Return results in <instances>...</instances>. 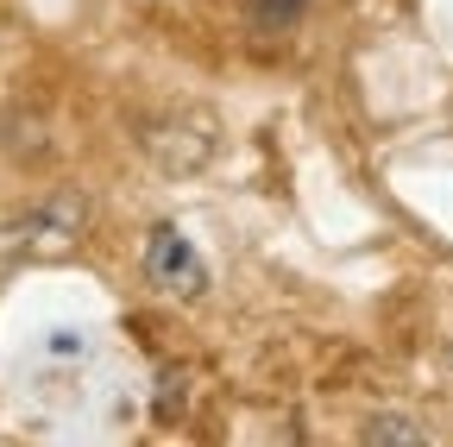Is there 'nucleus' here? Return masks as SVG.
<instances>
[{"mask_svg": "<svg viewBox=\"0 0 453 447\" xmlns=\"http://www.w3.org/2000/svg\"><path fill=\"white\" fill-rule=\"evenodd\" d=\"M139 151L164 177H196L220 151V127H214V114H202V107H170V114L139 120Z\"/></svg>", "mask_w": 453, "mask_h": 447, "instance_id": "1", "label": "nucleus"}, {"mask_svg": "<svg viewBox=\"0 0 453 447\" xmlns=\"http://www.w3.org/2000/svg\"><path fill=\"white\" fill-rule=\"evenodd\" d=\"M82 220H88V202L76 189H57L44 196L32 214L7 220L0 227V271H13L19 258H50V252H70L76 234H82Z\"/></svg>", "mask_w": 453, "mask_h": 447, "instance_id": "2", "label": "nucleus"}, {"mask_svg": "<svg viewBox=\"0 0 453 447\" xmlns=\"http://www.w3.org/2000/svg\"><path fill=\"white\" fill-rule=\"evenodd\" d=\"M139 265H145V284H151L157 297H170V303H196V297H208V265H202L196 240L177 227V220H157V227L145 234Z\"/></svg>", "mask_w": 453, "mask_h": 447, "instance_id": "3", "label": "nucleus"}, {"mask_svg": "<svg viewBox=\"0 0 453 447\" xmlns=\"http://www.w3.org/2000/svg\"><path fill=\"white\" fill-rule=\"evenodd\" d=\"M303 13H309V0H246V19L258 32H290V26H303Z\"/></svg>", "mask_w": 453, "mask_h": 447, "instance_id": "4", "label": "nucleus"}, {"mask_svg": "<svg viewBox=\"0 0 453 447\" xmlns=\"http://www.w3.org/2000/svg\"><path fill=\"white\" fill-rule=\"evenodd\" d=\"M365 441H428V428L410 422V416H372L365 422Z\"/></svg>", "mask_w": 453, "mask_h": 447, "instance_id": "5", "label": "nucleus"}]
</instances>
